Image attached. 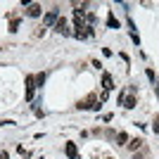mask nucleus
<instances>
[{"mask_svg": "<svg viewBox=\"0 0 159 159\" xmlns=\"http://www.w3.org/2000/svg\"><path fill=\"white\" fill-rule=\"evenodd\" d=\"M140 145H143V140H140V138H133V140H128V150H138Z\"/></svg>", "mask_w": 159, "mask_h": 159, "instance_id": "obj_9", "label": "nucleus"}, {"mask_svg": "<svg viewBox=\"0 0 159 159\" xmlns=\"http://www.w3.org/2000/svg\"><path fill=\"white\" fill-rule=\"evenodd\" d=\"M0 159H10V154H7V152H0Z\"/></svg>", "mask_w": 159, "mask_h": 159, "instance_id": "obj_15", "label": "nucleus"}, {"mask_svg": "<svg viewBox=\"0 0 159 159\" xmlns=\"http://www.w3.org/2000/svg\"><path fill=\"white\" fill-rule=\"evenodd\" d=\"M64 150H66V157H69V159H76V157H79V150H76V145H74V143H66Z\"/></svg>", "mask_w": 159, "mask_h": 159, "instance_id": "obj_7", "label": "nucleus"}, {"mask_svg": "<svg viewBox=\"0 0 159 159\" xmlns=\"http://www.w3.org/2000/svg\"><path fill=\"white\" fill-rule=\"evenodd\" d=\"M95 102H98V95H95V93H90L86 100H81V102H79V107H81V109H93V107H98Z\"/></svg>", "mask_w": 159, "mask_h": 159, "instance_id": "obj_3", "label": "nucleus"}, {"mask_svg": "<svg viewBox=\"0 0 159 159\" xmlns=\"http://www.w3.org/2000/svg\"><path fill=\"white\" fill-rule=\"evenodd\" d=\"M57 19H60V10H57V7H52V10L43 17V26H55V24H57Z\"/></svg>", "mask_w": 159, "mask_h": 159, "instance_id": "obj_2", "label": "nucleus"}, {"mask_svg": "<svg viewBox=\"0 0 159 159\" xmlns=\"http://www.w3.org/2000/svg\"><path fill=\"white\" fill-rule=\"evenodd\" d=\"M126 140H128V135H126L124 131H121V133H116V143H119V145H124Z\"/></svg>", "mask_w": 159, "mask_h": 159, "instance_id": "obj_11", "label": "nucleus"}, {"mask_svg": "<svg viewBox=\"0 0 159 159\" xmlns=\"http://www.w3.org/2000/svg\"><path fill=\"white\" fill-rule=\"evenodd\" d=\"M36 83H38V86H43V83H45V74H38V76H36Z\"/></svg>", "mask_w": 159, "mask_h": 159, "instance_id": "obj_12", "label": "nucleus"}, {"mask_svg": "<svg viewBox=\"0 0 159 159\" xmlns=\"http://www.w3.org/2000/svg\"><path fill=\"white\" fill-rule=\"evenodd\" d=\"M40 12H43V7H40L38 2H31V5L26 7V14H29V17H40Z\"/></svg>", "mask_w": 159, "mask_h": 159, "instance_id": "obj_5", "label": "nucleus"}, {"mask_svg": "<svg viewBox=\"0 0 159 159\" xmlns=\"http://www.w3.org/2000/svg\"><path fill=\"white\" fill-rule=\"evenodd\" d=\"M102 86H105L107 93H109V90L114 88V81H112V76H109V74H102Z\"/></svg>", "mask_w": 159, "mask_h": 159, "instance_id": "obj_8", "label": "nucleus"}, {"mask_svg": "<svg viewBox=\"0 0 159 159\" xmlns=\"http://www.w3.org/2000/svg\"><path fill=\"white\" fill-rule=\"evenodd\" d=\"M55 31H57V33H64V36H69V33H71V31H69V24H66V19H62V17L57 19V24H55Z\"/></svg>", "mask_w": 159, "mask_h": 159, "instance_id": "obj_4", "label": "nucleus"}, {"mask_svg": "<svg viewBox=\"0 0 159 159\" xmlns=\"http://www.w3.org/2000/svg\"><path fill=\"white\" fill-rule=\"evenodd\" d=\"M133 93H135V88H126V90H121L119 93V105H124L126 109H133L135 107V98H133Z\"/></svg>", "mask_w": 159, "mask_h": 159, "instance_id": "obj_1", "label": "nucleus"}, {"mask_svg": "<svg viewBox=\"0 0 159 159\" xmlns=\"http://www.w3.org/2000/svg\"><path fill=\"white\" fill-rule=\"evenodd\" d=\"M152 128H154V131L159 133V116H154V126H152Z\"/></svg>", "mask_w": 159, "mask_h": 159, "instance_id": "obj_14", "label": "nucleus"}, {"mask_svg": "<svg viewBox=\"0 0 159 159\" xmlns=\"http://www.w3.org/2000/svg\"><path fill=\"white\" fill-rule=\"evenodd\" d=\"M17 26H19V21L12 19V24H10V31H17Z\"/></svg>", "mask_w": 159, "mask_h": 159, "instance_id": "obj_13", "label": "nucleus"}, {"mask_svg": "<svg viewBox=\"0 0 159 159\" xmlns=\"http://www.w3.org/2000/svg\"><path fill=\"white\" fill-rule=\"evenodd\" d=\"M107 24H109L112 29H121V24L116 21V17H114V14H109V19H107Z\"/></svg>", "mask_w": 159, "mask_h": 159, "instance_id": "obj_10", "label": "nucleus"}, {"mask_svg": "<svg viewBox=\"0 0 159 159\" xmlns=\"http://www.w3.org/2000/svg\"><path fill=\"white\" fill-rule=\"evenodd\" d=\"M33 88H36V81H33V76H26V100L33 98Z\"/></svg>", "mask_w": 159, "mask_h": 159, "instance_id": "obj_6", "label": "nucleus"}, {"mask_svg": "<svg viewBox=\"0 0 159 159\" xmlns=\"http://www.w3.org/2000/svg\"><path fill=\"white\" fill-rule=\"evenodd\" d=\"M157 95H159V86H157Z\"/></svg>", "mask_w": 159, "mask_h": 159, "instance_id": "obj_16", "label": "nucleus"}]
</instances>
